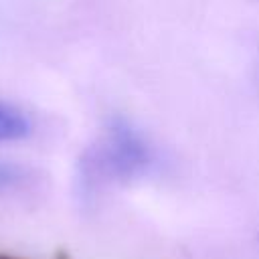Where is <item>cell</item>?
Masks as SVG:
<instances>
[{
    "label": "cell",
    "mask_w": 259,
    "mask_h": 259,
    "mask_svg": "<svg viewBox=\"0 0 259 259\" xmlns=\"http://www.w3.org/2000/svg\"><path fill=\"white\" fill-rule=\"evenodd\" d=\"M154 164L156 152L146 136L125 117H111L79 160V196L89 202L113 186L144 178Z\"/></svg>",
    "instance_id": "obj_1"
},
{
    "label": "cell",
    "mask_w": 259,
    "mask_h": 259,
    "mask_svg": "<svg viewBox=\"0 0 259 259\" xmlns=\"http://www.w3.org/2000/svg\"><path fill=\"white\" fill-rule=\"evenodd\" d=\"M32 125L28 115L16 105L0 99V144L18 142L30 134Z\"/></svg>",
    "instance_id": "obj_2"
},
{
    "label": "cell",
    "mask_w": 259,
    "mask_h": 259,
    "mask_svg": "<svg viewBox=\"0 0 259 259\" xmlns=\"http://www.w3.org/2000/svg\"><path fill=\"white\" fill-rule=\"evenodd\" d=\"M26 180V170L14 162L0 160V196L16 190Z\"/></svg>",
    "instance_id": "obj_3"
}]
</instances>
